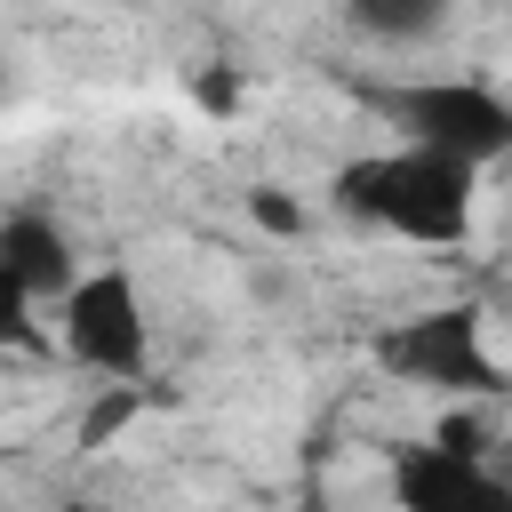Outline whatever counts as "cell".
<instances>
[{
    "mask_svg": "<svg viewBox=\"0 0 512 512\" xmlns=\"http://www.w3.org/2000/svg\"><path fill=\"white\" fill-rule=\"evenodd\" d=\"M384 368H400L408 384H440V392H496V360L480 352V312H424L400 320L384 344Z\"/></svg>",
    "mask_w": 512,
    "mask_h": 512,
    "instance_id": "3",
    "label": "cell"
},
{
    "mask_svg": "<svg viewBox=\"0 0 512 512\" xmlns=\"http://www.w3.org/2000/svg\"><path fill=\"white\" fill-rule=\"evenodd\" d=\"M0 344H16V352H32L40 344V328H32V296L0 272Z\"/></svg>",
    "mask_w": 512,
    "mask_h": 512,
    "instance_id": "8",
    "label": "cell"
},
{
    "mask_svg": "<svg viewBox=\"0 0 512 512\" xmlns=\"http://www.w3.org/2000/svg\"><path fill=\"white\" fill-rule=\"evenodd\" d=\"M384 112L408 128V144H440V152H456V160H472V168H488V160L512 144V112H504L488 88H472V80L392 88Z\"/></svg>",
    "mask_w": 512,
    "mask_h": 512,
    "instance_id": "2",
    "label": "cell"
},
{
    "mask_svg": "<svg viewBox=\"0 0 512 512\" xmlns=\"http://www.w3.org/2000/svg\"><path fill=\"white\" fill-rule=\"evenodd\" d=\"M448 16V0H352V24L376 40H424Z\"/></svg>",
    "mask_w": 512,
    "mask_h": 512,
    "instance_id": "7",
    "label": "cell"
},
{
    "mask_svg": "<svg viewBox=\"0 0 512 512\" xmlns=\"http://www.w3.org/2000/svg\"><path fill=\"white\" fill-rule=\"evenodd\" d=\"M64 344L104 376L144 368V296L128 288V272H88L64 288Z\"/></svg>",
    "mask_w": 512,
    "mask_h": 512,
    "instance_id": "4",
    "label": "cell"
},
{
    "mask_svg": "<svg viewBox=\"0 0 512 512\" xmlns=\"http://www.w3.org/2000/svg\"><path fill=\"white\" fill-rule=\"evenodd\" d=\"M472 160L440 152V144H408V152H376V160H352L336 176V200L384 232H408V240H464L472 232Z\"/></svg>",
    "mask_w": 512,
    "mask_h": 512,
    "instance_id": "1",
    "label": "cell"
},
{
    "mask_svg": "<svg viewBox=\"0 0 512 512\" xmlns=\"http://www.w3.org/2000/svg\"><path fill=\"white\" fill-rule=\"evenodd\" d=\"M392 496L408 512H504V480L480 472V456H456V448H408L392 464Z\"/></svg>",
    "mask_w": 512,
    "mask_h": 512,
    "instance_id": "5",
    "label": "cell"
},
{
    "mask_svg": "<svg viewBox=\"0 0 512 512\" xmlns=\"http://www.w3.org/2000/svg\"><path fill=\"white\" fill-rule=\"evenodd\" d=\"M128 408H136V392H128V384H112V392L96 400V416H88V432H80V440H88V448H104V440L128 424Z\"/></svg>",
    "mask_w": 512,
    "mask_h": 512,
    "instance_id": "9",
    "label": "cell"
},
{
    "mask_svg": "<svg viewBox=\"0 0 512 512\" xmlns=\"http://www.w3.org/2000/svg\"><path fill=\"white\" fill-rule=\"evenodd\" d=\"M256 216H264V224H272V232H296V208H288V200H280V192H256Z\"/></svg>",
    "mask_w": 512,
    "mask_h": 512,
    "instance_id": "11",
    "label": "cell"
},
{
    "mask_svg": "<svg viewBox=\"0 0 512 512\" xmlns=\"http://www.w3.org/2000/svg\"><path fill=\"white\" fill-rule=\"evenodd\" d=\"M0 272L24 296H64L72 288V240L48 216H8L0 224Z\"/></svg>",
    "mask_w": 512,
    "mask_h": 512,
    "instance_id": "6",
    "label": "cell"
},
{
    "mask_svg": "<svg viewBox=\"0 0 512 512\" xmlns=\"http://www.w3.org/2000/svg\"><path fill=\"white\" fill-rule=\"evenodd\" d=\"M440 448H456V456H480V448H488V424H480V416H448V424H440Z\"/></svg>",
    "mask_w": 512,
    "mask_h": 512,
    "instance_id": "10",
    "label": "cell"
}]
</instances>
